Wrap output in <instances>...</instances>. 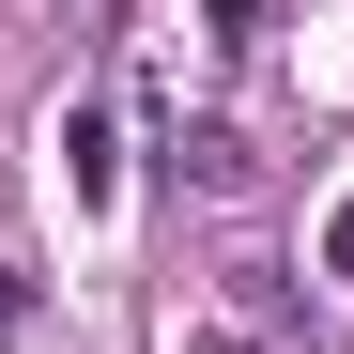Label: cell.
<instances>
[{"label": "cell", "instance_id": "1", "mask_svg": "<svg viewBox=\"0 0 354 354\" xmlns=\"http://www.w3.org/2000/svg\"><path fill=\"white\" fill-rule=\"evenodd\" d=\"M62 169H77V201H108V185H124V154H108V108H77V124H62Z\"/></svg>", "mask_w": 354, "mask_h": 354}, {"label": "cell", "instance_id": "2", "mask_svg": "<svg viewBox=\"0 0 354 354\" xmlns=\"http://www.w3.org/2000/svg\"><path fill=\"white\" fill-rule=\"evenodd\" d=\"M185 185L231 201V185H247V139H231V124H185Z\"/></svg>", "mask_w": 354, "mask_h": 354}, {"label": "cell", "instance_id": "3", "mask_svg": "<svg viewBox=\"0 0 354 354\" xmlns=\"http://www.w3.org/2000/svg\"><path fill=\"white\" fill-rule=\"evenodd\" d=\"M324 277H354V201H339V216H324Z\"/></svg>", "mask_w": 354, "mask_h": 354}, {"label": "cell", "instance_id": "4", "mask_svg": "<svg viewBox=\"0 0 354 354\" xmlns=\"http://www.w3.org/2000/svg\"><path fill=\"white\" fill-rule=\"evenodd\" d=\"M201 16H216V31H231V46H247V31H262V0H201Z\"/></svg>", "mask_w": 354, "mask_h": 354}, {"label": "cell", "instance_id": "5", "mask_svg": "<svg viewBox=\"0 0 354 354\" xmlns=\"http://www.w3.org/2000/svg\"><path fill=\"white\" fill-rule=\"evenodd\" d=\"M62 16H77V31H108V0H62Z\"/></svg>", "mask_w": 354, "mask_h": 354}, {"label": "cell", "instance_id": "6", "mask_svg": "<svg viewBox=\"0 0 354 354\" xmlns=\"http://www.w3.org/2000/svg\"><path fill=\"white\" fill-rule=\"evenodd\" d=\"M201 354H262V339H231V324H216V339H201Z\"/></svg>", "mask_w": 354, "mask_h": 354}]
</instances>
